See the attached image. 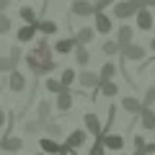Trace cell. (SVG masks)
Listing matches in <instances>:
<instances>
[{"mask_svg": "<svg viewBox=\"0 0 155 155\" xmlns=\"http://www.w3.org/2000/svg\"><path fill=\"white\" fill-rule=\"evenodd\" d=\"M23 62H26L28 72H31L34 78H41V75H47V72L54 70V67H57V62H54V49H52V44L47 41V36L39 39L36 47L23 57Z\"/></svg>", "mask_w": 155, "mask_h": 155, "instance_id": "cell-1", "label": "cell"}, {"mask_svg": "<svg viewBox=\"0 0 155 155\" xmlns=\"http://www.w3.org/2000/svg\"><path fill=\"white\" fill-rule=\"evenodd\" d=\"M78 88H93V96H91V98H96V96H98V88H101L98 72L80 70V72H78Z\"/></svg>", "mask_w": 155, "mask_h": 155, "instance_id": "cell-2", "label": "cell"}, {"mask_svg": "<svg viewBox=\"0 0 155 155\" xmlns=\"http://www.w3.org/2000/svg\"><path fill=\"white\" fill-rule=\"evenodd\" d=\"M70 13L78 16V18H93L96 16V5H93V0H72Z\"/></svg>", "mask_w": 155, "mask_h": 155, "instance_id": "cell-3", "label": "cell"}, {"mask_svg": "<svg viewBox=\"0 0 155 155\" xmlns=\"http://www.w3.org/2000/svg\"><path fill=\"white\" fill-rule=\"evenodd\" d=\"M137 16V8L129 5L127 0H116L111 5V18H119V21H127V18H134Z\"/></svg>", "mask_w": 155, "mask_h": 155, "instance_id": "cell-4", "label": "cell"}, {"mask_svg": "<svg viewBox=\"0 0 155 155\" xmlns=\"http://www.w3.org/2000/svg\"><path fill=\"white\" fill-rule=\"evenodd\" d=\"M5 85H8V91H11V93H23V91L28 88V80H26V75H23V72L13 70L11 75L5 78Z\"/></svg>", "mask_w": 155, "mask_h": 155, "instance_id": "cell-5", "label": "cell"}, {"mask_svg": "<svg viewBox=\"0 0 155 155\" xmlns=\"http://www.w3.org/2000/svg\"><path fill=\"white\" fill-rule=\"evenodd\" d=\"M116 44H119V52H122L124 47L134 44V26H129V23H122V26L116 28Z\"/></svg>", "mask_w": 155, "mask_h": 155, "instance_id": "cell-6", "label": "cell"}, {"mask_svg": "<svg viewBox=\"0 0 155 155\" xmlns=\"http://www.w3.org/2000/svg\"><path fill=\"white\" fill-rule=\"evenodd\" d=\"M39 147H41V153L44 155H60L65 153V142H60V140H52V137H39Z\"/></svg>", "mask_w": 155, "mask_h": 155, "instance_id": "cell-7", "label": "cell"}, {"mask_svg": "<svg viewBox=\"0 0 155 155\" xmlns=\"http://www.w3.org/2000/svg\"><path fill=\"white\" fill-rule=\"evenodd\" d=\"M119 57H122L124 62H127V60H132V62H145V47L134 41V44L124 47V49L119 52Z\"/></svg>", "mask_w": 155, "mask_h": 155, "instance_id": "cell-8", "label": "cell"}, {"mask_svg": "<svg viewBox=\"0 0 155 155\" xmlns=\"http://www.w3.org/2000/svg\"><path fill=\"white\" fill-rule=\"evenodd\" d=\"M96 23H93V28H96V34H111V28H114V21H111V16L106 11H96Z\"/></svg>", "mask_w": 155, "mask_h": 155, "instance_id": "cell-9", "label": "cell"}, {"mask_svg": "<svg viewBox=\"0 0 155 155\" xmlns=\"http://www.w3.org/2000/svg\"><path fill=\"white\" fill-rule=\"evenodd\" d=\"M0 150H3V153L16 155V153H21V150H23V140L16 137V134H11V137H0Z\"/></svg>", "mask_w": 155, "mask_h": 155, "instance_id": "cell-10", "label": "cell"}, {"mask_svg": "<svg viewBox=\"0 0 155 155\" xmlns=\"http://www.w3.org/2000/svg\"><path fill=\"white\" fill-rule=\"evenodd\" d=\"M134 21H137L140 31H153V26H155V18H153V13H150V8H140L137 16H134Z\"/></svg>", "mask_w": 155, "mask_h": 155, "instance_id": "cell-11", "label": "cell"}, {"mask_svg": "<svg viewBox=\"0 0 155 155\" xmlns=\"http://www.w3.org/2000/svg\"><path fill=\"white\" fill-rule=\"evenodd\" d=\"M85 140H88V132H85V129H72V132L67 134L65 147L67 150H78V147H83V145H85Z\"/></svg>", "mask_w": 155, "mask_h": 155, "instance_id": "cell-12", "label": "cell"}, {"mask_svg": "<svg viewBox=\"0 0 155 155\" xmlns=\"http://www.w3.org/2000/svg\"><path fill=\"white\" fill-rule=\"evenodd\" d=\"M72 39L78 41V47H88L96 39V28L93 26H83V28H78V31L72 34Z\"/></svg>", "mask_w": 155, "mask_h": 155, "instance_id": "cell-13", "label": "cell"}, {"mask_svg": "<svg viewBox=\"0 0 155 155\" xmlns=\"http://www.w3.org/2000/svg\"><path fill=\"white\" fill-rule=\"evenodd\" d=\"M83 124H85V132L88 134H93V137H98L101 134V127H104V124H101V119H98V114H85L83 116Z\"/></svg>", "mask_w": 155, "mask_h": 155, "instance_id": "cell-14", "label": "cell"}, {"mask_svg": "<svg viewBox=\"0 0 155 155\" xmlns=\"http://www.w3.org/2000/svg\"><path fill=\"white\" fill-rule=\"evenodd\" d=\"M140 124H142V129H147V132H155V109H147V106H142V111H140Z\"/></svg>", "mask_w": 155, "mask_h": 155, "instance_id": "cell-15", "label": "cell"}, {"mask_svg": "<svg viewBox=\"0 0 155 155\" xmlns=\"http://www.w3.org/2000/svg\"><path fill=\"white\" fill-rule=\"evenodd\" d=\"M75 47H78V41L75 39H57L54 44H52V49L57 52V54H72V52H75Z\"/></svg>", "mask_w": 155, "mask_h": 155, "instance_id": "cell-16", "label": "cell"}, {"mask_svg": "<svg viewBox=\"0 0 155 155\" xmlns=\"http://www.w3.org/2000/svg\"><path fill=\"white\" fill-rule=\"evenodd\" d=\"M96 142H98V140H96ZM101 142H104L106 150H116V153H122V147H124V137H122V134H116V132L106 134Z\"/></svg>", "mask_w": 155, "mask_h": 155, "instance_id": "cell-17", "label": "cell"}, {"mask_svg": "<svg viewBox=\"0 0 155 155\" xmlns=\"http://www.w3.org/2000/svg\"><path fill=\"white\" fill-rule=\"evenodd\" d=\"M41 132H44V137L60 140V137H62V124H60V122H54V119H49V122L41 124Z\"/></svg>", "mask_w": 155, "mask_h": 155, "instance_id": "cell-18", "label": "cell"}, {"mask_svg": "<svg viewBox=\"0 0 155 155\" xmlns=\"http://www.w3.org/2000/svg\"><path fill=\"white\" fill-rule=\"evenodd\" d=\"M36 34H39V26H21L16 31V39L18 41H21V44H26V41H34V39H36Z\"/></svg>", "mask_w": 155, "mask_h": 155, "instance_id": "cell-19", "label": "cell"}, {"mask_svg": "<svg viewBox=\"0 0 155 155\" xmlns=\"http://www.w3.org/2000/svg\"><path fill=\"white\" fill-rule=\"evenodd\" d=\"M122 109L129 111V114H134V116H140V111H142V101L134 98V96H124V98H122Z\"/></svg>", "mask_w": 155, "mask_h": 155, "instance_id": "cell-20", "label": "cell"}, {"mask_svg": "<svg viewBox=\"0 0 155 155\" xmlns=\"http://www.w3.org/2000/svg\"><path fill=\"white\" fill-rule=\"evenodd\" d=\"M36 119H41V122L52 119V101H36Z\"/></svg>", "mask_w": 155, "mask_h": 155, "instance_id": "cell-21", "label": "cell"}, {"mask_svg": "<svg viewBox=\"0 0 155 155\" xmlns=\"http://www.w3.org/2000/svg\"><path fill=\"white\" fill-rule=\"evenodd\" d=\"M98 78H101V85L109 83V80H114V78H116V65H114V62H104V67H101Z\"/></svg>", "mask_w": 155, "mask_h": 155, "instance_id": "cell-22", "label": "cell"}, {"mask_svg": "<svg viewBox=\"0 0 155 155\" xmlns=\"http://www.w3.org/2000/svg\"><path fill=\"white\" fill-rule=\"evenodd\" d=\"M70 106H72V91L67 88L65 93L57 96V111H62V114H65V111H70Z\"/></svg>", "mask_w": 155, "mask_h": 155, "instance_id": "cell-23", "label": "cell"}, {"mask_svg": "<svg viewBox=\"0 0 155 155\" xmlns=\"http://www.w3.org/2000/svg\"><path fill=\"white\" fill-rule=\"evenodd\" d=\"M41 119H28V122H23V134H28V137H34V134L41 132Z\"/></svg>", "mask_w": 155, "mask_h": 155, "instance_id": "cell-24", "label": "cell"}, {"mask_svg": "<svg viewBox=\"0 0 155 155\" xmlns=\"http://www.w3.org/2000/svg\"><path fill=\"white\" fill-rule=\"evenodd\" d=\"M18 16H21L23 21L28 23V26H39V16H36V11H34V8L23 5V8H21V13H18Z\"/></svg>", "mask_w": 155, "mask_h": 155, "instance_id": "cell-25", "label": "cell"}, {"mask_svg": "<svg viewBox=\"0 0 155 155\" xmlns=\"http://www.w3.org/2000/svg\"><path fill=\"white\" fill-rule=\"evenodd\" d=\"M44 88L49 91V93H54V96H60V93H65V91H67L57 78H47V80H44Z\"/></svg>", "mask_w": 155, "mask_h": 155, "instance_id": "cell-26", "label": "cell"}, {"mask_svg": "<svg viewBox=\"0 0 155 155\" xmlns=\"http://www.w3.org/2000/svg\"><path fill=\"white\" fill-rule=\"evenodd\" d=\"M60 83L65 85V88H70L72 83H78V72L72 70V67H65V70H62V75H60Z\"/></svg>", "mask_w": 155, "mask_h": 155, "instance_id": "cell-27", "label": "cell"}, {"mask_svg": "<svg viewBox=\"0 0 155 155\" xmlns=\"http://www.w3.org/2000/svg\"><path fill=\"white\" fill-rule=\"evenodd\" d=\"M39 34H41V36H52V34H57V21H49V18L39 21Z\"/></svg>", "mask_w": 155, "mask_h": 155, "instance_id": "cell-28", "label": "cell"}, {"mask_svg": "<svg viewBox=\"0 0 155 155\" xmlns=\"http://www.w3.org/2000/svg\"><path fill=\"white\" fill-rule=\"evenodd\" d=\"M98 93L106 96V98H114V96L119 93V83H116V80H109V83H104V85L98 88Z\"/></svg>", "mask_w": 155, "mask_h": 155, "instance_id": "cell-29", "label": "cell"}, {"mask_svg": "<svg viewBox=\"0 0 155 155\" xmlns=\"http://www.w3.org/2000/svg\"><path fill=\"white\" fill-rule=\"evenodd\" d=\"M72 54H75V62H78L80 67H85V65L91 62V52L85 49V47H75V52H72Z\"/></svg>", "mask_w": 155, "mask_h": 155, "instance_id": "cell-30", "label": "cell"}, {"mask_svg": "<svg viewBox=\"0 0 155 155\" xmlns=\"http://www.w3.org/2000/svg\"><path fill=\"white\" fill-rule=\"evenodd\" d=\"M101 52H104V54H119V44H116V39H109V41H104V44H101Z\"/></svg>", "mask_w": 155, "mask_h": 155, "instance_id": "cell-31", "label": "cell"}, {"mask_svg": "<svg viewBox=\"0 0 155 155\" xmlns=\"http://www.w3.org/2000/svg\"><path fill=\"white\" fill-rule=\"evenodd\" d=\"M13 70H16V65L11 57H0V75H11Z\"/></svg>", "mask_w": 155, "mask_h": 155, "instance_id": "cell-32", "label": "cell"}, {"mask_svg": "<svg viewBox=\"0 0 155 155\" xmlns=\"http://www.w3.org/2000/svg\"><path fill=\"white\" fill-rule=\"evenodd\" d=\"M142 106H147V109H153V106H155V85H150V88L145 91V98H142Z\"/></svg>", "mask_w": 155, "mask_h": 155, "instance_id": "cell-33", "label": "cell"}, {"mask_svg": "<svg viewBox=\"0 0 155 155\" xmlns=\"http://www.w3.org/2000/svg\"><path fill=\"white\" fill-rule=\"evenodd\" d=\"M8 57L13 60V65H18V62L23 60V52H21V47H16V44H13V47H11V54H8Z\"/></svg>", "mask_w": 155, "mask_h": 155, "instance_id": "cell-34", "label": "cell"}, {"mask_svg": "<svg viewBox=\"0 0 155 155\" xmlns=\"http://www.w3.org/2000/svg\"><path fill=\"white\" fill-rule=\"evenodd\" d=\"M11 26H13L11 18H8L5 13H0V34H8V31H11Z\"/></svg>", "mask_w": 155, "mask_h": 155, "instance_id": "cell-35", "label": "cell"}, {"mask_svg": "<svg viewBox=\"0 0 155 155\" xmlns=\"http://www.w3.org/2000/svg\"><path fill=\"white\" fill-rule=\"evenodd\" d=\"M88 155H106L104 142H93V145H91V150H88Z\"/></svg>", "mask_w": 155, "mask_h": 155, "instance_id": "cell-36", "label": "cell"}, {"mask_svg": "<svg viewBox=\"0 0 155 155\" xmlns=\"http://www.w3.org/2000/svg\"><path fill=\"white\" fill-rule=\"evenodd\" d=\"M116 0H93V5H96V11H106V8H111Z\"/></svg>", "mask_w": 155, "mask_h": 155, "instance_id": "cell-37", "label": "cell"}, {"mask_svg": "<svg viewBox=\"0 0 155 155\" xmlns=\"http://www.w3.org/2000/svg\"><path fill=\"white\" fill-rule=\"evenodd\" d=\"M132 142H134V150H142L145 145H147V140H145L142 134H134V140H132Z\"/></svg>", "mask_w": 155, "mask_h": 155, "instance_id": "cell-38", "label": "cell"}, {"mask_svg": "<svg viewBox=\"0 0 155 155\" xmlns=\"http://www.w3.org/2000/svg\"><path fill=\"white\" fill-rule=\"evenodd\" d=\"M5 124H8V114H5V109L0 106V127H5Z\"/></svg>", "mask_w": 155, "mask_h": 155, "instance_id": "cell-39", "label": "cell"}, {"mask_svg": "<svg viewBox=\"0 0 155 155\" xmlns=\"http://www.w3.org/2000/svg\"><path fill=\"white\" fill-rule=\"evenodd\" d=\"M11 8V0H0V13H5Z\"/></svg>", "mask_w": 155, "mask_h": 155, "instance_id": "cell-40", "label": "cell"}, {"mask_svg": "<svg viewBox=\"0 0 155 155\" xmlns=\"http://www.w3.org/2000/svg\"><path fill=\"white\" fill-rule=\"evenodd\" d=\"M145 153H147V155H155V142H147V145H145Z\"/></svg>", "mask_w": 155, "mask_h": 155, "instance_id": "cell-41", "label": "cell"}, {"mask_svg": "<svg viewBox=\"0 0 155 155\" xmlns=\"http://www.w3.org/2000/svg\"><path fill=\"white\" fill-rule=\"evenodd\" d=\"M127 3H129V5H134L137 11H140V8H145V5H142V0H127Z\"/></svg>", "mask_w": 155, "mask_h": 155, "instance_id": "cell-42", "label": "cell"}, {"mask_svg": "<svg viewBox=\"0 0 155 155\" xmlns=\"http://www.w3.org/2000/svg\"><path fill=\"white\" fill-rule=\"evenodd\" d=\"M142 5L145 8H155V0H142Z\"/></svg>", "mask_w": 155, "mask_h": 155, "instance_id": "cell-43", "label": "cell"}, {"mask_svg": "<svg viewBox=\"0 0 155 155\" xmlns=\"http://www.w3.org/2000/svg\"><path fill=\"white\" fill-rule=\"evenodd\" d=\"M132 155H147V153H145V147H142V150H134Z\"/></svg>", "mask_w": 155, "mask_h": 155, "instance_id": "cell-44", "label": "cell"}, {"mask_svg": "<svg viewBox=\"0 0 155 155\" xmlns=\"http://www.w3.org/2000/svg\"><path fill=\"white\" fill-rule=\"evenodd\" d=\"M150 49H153V52H155V39H150Z\"/></svg>", "mask_w": 155, "mask_h": 155, "instance_id": "cell-45", "label": "cell"}, {"mask_svg": "<svg viewBox=\"0 0 155 155\" xmlns=\"http://www.w3.org/2000/svg\"><path fill=\"white\" fill-rule=\"evenodd\" d=\"M34 155H44V153H41V150H39V153H34Z\"/></svg>", "mask_w": 155, "mask_h": 155, "instance_id": "cell-46", "label": "cell"}, {"mask_svg": "<svg viewBox=\"0 0 155 155\" xmlns=\"http://www.w3.org/2000/svg\"><path fill=\"white\" fill-rule=\"evenodd\" d=\"M60 155H67V150H65V153H60Z\"/></svg>", "mask_w": 155, "mask_h": 155, "instance_id": "cell-47", "label": "cell"}, {"mask_svg": "<svg viewBox=\"0 0 155 155\" xmlns=\"http://www.w3.org/2000/svg\"><path fill=\"white\" fill-rule=\"evenodd\" d=\"M153 72H155V62H153Z\"/></svg>", "mask_w": 155, "mask_h": 155, "instance_id": "cell-48", "label": "cell"}]
</instances>
